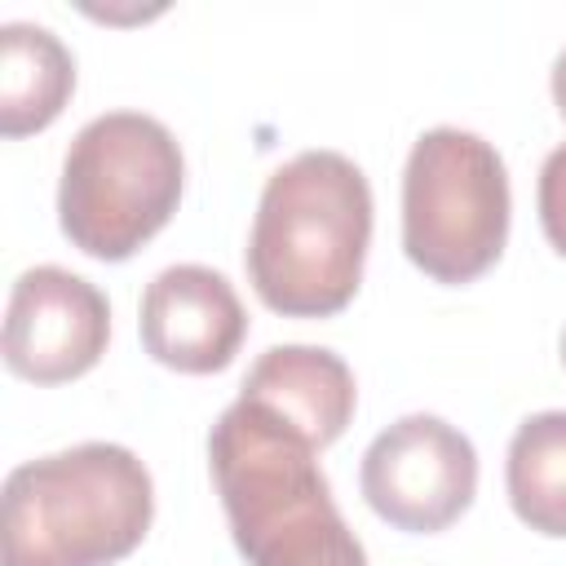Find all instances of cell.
<instances>
[{
	"label": "cell",
	"mask_w": 566,
	"mask_h": 566,
	"mask_svg": "<svg viewBox=\"0 0 566 566\" xmlns=\"http://www.w3.org/2000/svg\"><path fill=\"white\" fill-rule=\"evenodd\" d=\"M371 243V186L340 150H301L265 177L252 234L248 283L283 318H332L358 283Z\"/></svg>",
	"instance_id": "6da1fadb"
},
{
	"label": "cell",
	"mask_w": 566,
	"mask_h": 566,
	"mask_svg": "<svg viewBox=\"0 0 566 566\" xmlns=\"http://www.w3.org/2000/svg\"><path fill=\"white\" fill-rule=\"evenodd\" d=\"M314 442L265 407L234 398L208 433V469L248 566H367Z\"/></svg>",
	"instance_id": "7a4b0ae2"
},
{
	"label": "cell",
	"mask_w": 566,
	"mask_h": 566,
	"mask_svg": "<svg viewBox=\"0 0 566 566\" xmlns=\"http://www.w3.org/2000/svg\"><path fill=\"white\" fill-rule=\"evenodd\" d=\"M155 517L150 469L119 442H80L18 464L0 500L4 566H111Z\"/></svg>",
	"instance_id": "3957f363"
},
{
	"label": "cell",
	"mask_w": 566,
	"mask_h": 566,
	"mask_svg": "<svg viewBox=\"0 0 566 566\" xmlns=\"http://www.w3.org/2000/svg\"><path fill=\"white\" fill-rule=\"evenodd\" d=\"M186 159L177 137L142 111L88 119L62 159L57 226L93 261H128L177 212Z\"/></svg>",
	"instance_id": "277c9868"
},
{
	"label": "cell",
	"mask_w": 566,
	"mask_h": 566,
	"mask_svg": "<svg viewBox=\"0 0 566 566\" xmlns=\"http://www.w3.org/2000/svg\"><path fill=\"white\" fill-rule=\"evenodd\" d=\"M509 172L469 128H429L402 168V252L433 283L482 279L509 243Z\"/></svg>",
	"instance_id": "5b68a950"
},
{
	"label": "cell",
	"mask_w": 566,
	"mask_h": 566,
	"mask_svg": "<svg viewBox=\"0 0 566 566\" xmlns=\"http://www.w3.org/2000/svg\"><path fill=\"white\" fill-rule=\"evenodd\" d=\"M363 500L398 531H447L478 495V451L442 416H402L363 455Z\"/></svg>",
	"instance_id": "8992f818"
},
{
	"label": "cell",
	"mask_w": 566,
	"mask_h": 566,
	"mask_svg": "<svg viewBox=\"0 0 566 566\" xmlns=\"http://www.w3.org/2000/svg\"><path fill=\"white\" fill-rule=\"evenodd\" d=\"M111 340L106 296L62 270H22L4 310V367L31 385H66L97 367Z\"/></svg>",
	"instance_id": "52a82bcc"
},
{
	"label": "cell",
	"mask_w": 566,
	"mask_h": 566,
	"mask_svg": "<svg viewBox=\"0 0 566 566\" xmlns=\"http://www.w3.org/2000/svg\"><path fill=\"white\" fill-rule=\"evenodd\" d=\"M137 327L155 363L186 376H212L234 363L248 336V314L221 270L168 265L146 283Z\"/></svg>",
	"instance_id": "ba28073f"
},
{
	"label": "cell",
	"mask_w": 566,
	"mask_h": 566,
	"mask_svg": "<svg viewBox=\"0 0 566 566\" xmlns=\"http://www.w3.org/2000/svg\"><path fill=\"white\" fill-rule=\"evenodd\" d=\"M239 398L265 407L323 451L349 429L358 389L340 354L318 345H274L252 363Z\"/></svg>",
	"instance_id": "9c48e42d"
},
{
	"label": "cell",
	"mask_w": 566,
	"mask_h": 566,
	"mask_svg": "<svg viewBox=\"0 0 566 566\" xmlns=\"http://www.w3.org/2000/svg\"><path fill=\"white\" fill-rule=\"evenodd\" d=\"M75 88L71 49L35 22L0 27V133L27 137L49 128Z\"/></svg>",
	"instance_id": "30bf717a"
},
{
	"label": "cell",
	"mask_w": 566,
	"mask_h": 566,
	"mask_svg": "<svg viewBox=\"0 0 566 566\" xmlns=\"http://www.w3.org/2000/svg\"><path fill=\"white\" fill-rule=\"evenodd\" d=\"M504 486L513 513L548 535L566 539V411L526 416L509 442Z\"/></svg>",
	"instance_id": "8fae6325"
},
{
	"label": "cell",
	"mask_w": 566,
	"mask_h": 566,
	"mask_svg": "<svg viewBox=\"0 0 566 566\" xmlns=\"http://www.w3.org/2000/svg\"><path fill=\"white\" fill-rule=\"evenodd\" d=\"M535 203H539L544 239L553 243V252L566 256V142H562L557 150H548V159H544V168H539Z\"/></svg>",
	"instance_id": "7c38bea8"
},
{
	"label": "cell",
	"mask_w": 566,
	"mask_h": 566,
	"mask_svg": "<svg viewBox=\"0 0 566 566\" xmlns=\"http://www.w3.org/2000/svg\"><path fill=\"white\" fill-rule=\"evenodd\" d=\"M553 102H557V115L566 119V49L553 62Z\"/></svg>",
	"instance_id": "4fadbf2b"
},
{
	"label": "cell",
	"mask_w": 566,
	"mask_h": 566,
	"mask_svg": "<svg viewBox=\"0 0 566 566\" xmlns=\"http://www.w3.org/2000/svg\"><path fill=\"white\" fill-rule=\"evenodd\" d=\"M562 363H566V332H562Z\"/></svg>",
	"instance_id": "5bb4252c"
}]
</instances>
